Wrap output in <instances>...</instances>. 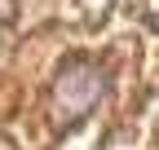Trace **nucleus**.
Returning a JSON list of instances; mask_svg holds the SVG:
<instances>
[{
	"instance_id": "f257e3e1",
	"label": "nucleus",
	"mask_w": 159,
	"mask_h": 150,
	"mask_svg": "<svg viewBox=\"0 0 159 150\" xmlns=\"http://www.w3.org/2000/svg\"><path fill=\"white\" fill-rule=\"evenodd\" d=\"M102 93H106V71L89 58H71L62 62V71L53 80V106L66 124H75L102 102Z\"/></svg>"
}]
</instances>
